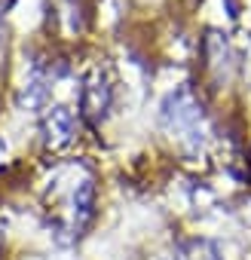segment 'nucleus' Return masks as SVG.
<instances>
[{"mask_svg":"<svg viewBox=\"0 0 251 260\" xmlns=\"http://www.w3.org/2000/svg\"><path fill=\"white\" fill-rule=\"evenodd\" d=\"M160 116H163V125L169 128L172 135L190 138V141L202 138V119L205 116H202V104L196 101V95H193L190 86H181V89L169 92L163 98Z\"/></svg>","mask_w":251,"mask_h":260,"instance_id":"1","label":"nucleus"},{"mask_svg":"<svg viewBox=\"0 0 251 260\" xmlns=\"http://www.w3.org/2000/svg\"><path fill=\"white\" fill-rule=\"evenodd\" d=\"M110 107V80L101 68H95L89 77H86V86H83V110L95 119L104 116V110Z\"/></svg>","mask_w":251,"mask_h":260,"instance_id":"2","label":"nucleus"},{"mask_svg":"<svg viewBox=\"0 0 251 260\" xmlns=\"http://www.w3.org/2000/svg\"><path fill=\"white\" fill-rule=\"evenodd\" d=\"M74 128H77V119H74V110H68L65 104H55L49 107L46 119H43V138L49 147H61L74 138Z\"/></svg>","mask_w":251,"mask_h":260,"instance_id":"3","label":"nucleus"},{"mask_svg":"<svg viewBox=\"0 0 251 260\" xmlns=\"http://www.w3.org/2000/svg\"><path fill=\"white\" fill-rule=\"evenodd\" d=\"M169 260H224V254L211 239H184L175 245Z\"/></svg>","mask_w":251,"mask_h":260,"instance_id":"4","label":"nucleus"},{"mask_svg":"<svg viewBox=\"0 0 251 260\" xmlns=\"http://www.w3.org/2000/svg\"><path fill=\"white\" fill-rule=\"evenodd\" d=\"M92 217H95V184L86 178L74 190V230L80 233Z\"/></svg>","mask_w":251,"mask_h":260,"instance_id":"5","label":"nucleus"}]
</instances>
